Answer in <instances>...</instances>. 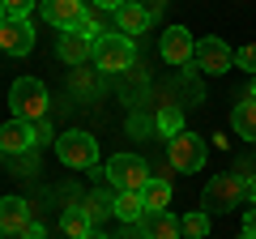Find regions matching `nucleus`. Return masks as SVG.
<instances>
[{
  "instance_id": "obj_23",
  "label": "nucleus",
  "mask_w": 256,
  "mask_h": 239,
  "mask_svg": "<svg viewBox=\"0 0 256 239\" xmlns=\"http://www.w3.org/2000/svg\"><path fill=\"white\" fill-rule=\"evenodd\" d=\"M77 34H86L90 43H98L102 34H111V30H102V9H86V18H82V26H77Z\"/></svg>"
},
{
  "instance_id": "obj_16",
  "label": "nucleus",
  "mask_w": 256,
  "mask_h": 239,
  "mask_svg": "<svg viewBox=\"0 0 256 239\" xmlns=\"http://www.w3.org/2000/svg\"><path fill=\"white\" fill-rule=\"evenodd\" d=\"M230 128H235L244 141H256V98L235 102V111H230Z\"/></svg>"
},
{
  "instance_id": "obj_11",
  "label": "nucleus",
  "mask_w": 256,
  "mask_h": 239,
  "mask_svg": "<svg viewBox=\"0 0 256 239\" xmlns=\"http://www.w3.org/2000/svg\"><path fill=\"white\" fill-rule=\"evenodd\" d=\"M162 60L166 64H175V68H184V64H192V56H196V43H192V34L184 26H166V34H162Z\"/></svg>"
},
{
  "instance_id": "obj_29",
  "label": "nucleus",
  "mask_w": 256,
  "mask_h": 239,
  "mask_svg": "<svg viewBox=\"0 0 256 239\" xmlns=\"http://www.w3.org/2000/svg\"><path fill=\"white\" fill-rule=\"evenodd\" d=\"M244 230H248V235H256V210H248V218H244Z\"/></svg>"
},
{
  "instance_id": "obj_4",
  "label": "nucleus",
  "mask_w": 256,
  "mask_h": 239,
  "mask_svg": "<svg viewBox=\"0 0 256 239\" xmlns=\"http://www.w3.org/2000/svg\"><path fill=\"white\" fill-rule=\"evenodd\" d=\"M205 158H210V146H205V137H196V132H188V128H184L180 137L166 141V162H171V171H180V175L201 171Z\"/></svg>"
},
{
  "instance_id": "obj_21",
  "label": "nucleus",
  "mask_w": 256,
  "mask_h": 239,
  "mask_svg": "<svg viewBox=\"0 0 256 239\" xmlns=\"http://www.w3.org/2000/svg\"><path fill=\"white\" fill-rule=\"evenodd\" d=\"M180 230H184L188 239H205V235H210V214H205V210L184 214V218H180Z\"/></svg>"
},
{
  "instance_id": "obj_20",
  "label": "nucleus",
  "mask_w": 256,
  "mask_h": 239,
  "mask_svg": "<svg viewBox=\"0 0 256 239\" xmlns=\"http://www.w3.org/2000/svg\"><path fill=\"white\" fill-rule=\"evenodd\" d=\"M82 210L90 214V222L98 226V222L107 218V214H116V196H111V192H90V196L82 201Z\"/></svg>"
},
{
  "instance_id": "obj_30",
  "label": "nucleus",
  "mask_w": 256,
  "mask_h": 239,
  "mask_svg": "<svg viewBox=\"0 0 256 239\" xmlns=\"http://www.w3.org/2000/svg\"><path fill=\"white\" fill-rule=\"evenodd\" d=\"M26 239H47V230H43V226H38V222H34V226L26 230Z\"/></svg>"
},
{
  "instance_id": "obj_7",
  "label": "nucleus",
  "mask_w": 256,
  "mask_h": 239,
  "mask_svg": "<svg viewBox=\"0 0 256 239\" xmlns=\"http://www.w3.org/2000/svg\"><path fill=\"white\" fill-rule=\"evenodd\" d=\"M192 64L201 68V73L218 77V73H226V68H235V52H230L222 38H201V43H196V56H192Z\"/></svg>"
},
{
  "instance_id": "obj_33",
  "label": "nucleus",
  "mask_w": 256,
  "mask_h": 239,
  "mask_svg": "<svg viewBox=\"0 0 256 239\" xmlns=\"http://www.w3.org/2000/svg\"><path fill=\"white\" fill-rule=\"evenodd\" d=\"M86 239H107V235H102V230H90V235H86Z\"/></svg>"
},
{
  "instance_id": "obj_6",
  "label": "nucleus",
  "mask_w": 256,
  "mask_h": 239,
  "mask_svg": "<svg viewBox=\"0 0 256 239\" xmlns=\"http://www.w3.org/2000/svg\"><path fill=\"white\" fill-rule=\"evenodd\" d=\"M132 60H137V47L128 34H102L94 43V64L102 73H124V68H132Z\"/></svg>"
},
{
  "instance_id": "obj_18",
  "label": "nucleus",
  "mask_w": 256,
  "mask_h": 239,
  "mask_svg": "<svg viewBox=\"0 0 256 239\" xmlns=\"http://www.w3.org/2000/svg\"><path fill=\"white\" fill-rule=\"evenodd\" d=\"M116 218L124 222V226L146 218V201H141V192H116Z\"/></svg>"
},
{
  "instance_id": "obj_14",
  "label": "nucleus",
  "mask_w": 256,
  "mask_h": 239,
  "mask_svg": "<svg viewBox=\"0 0 256 239\" xmlns=\"http://www.w3.org/2000/svg\"><path fill=\"white\" fill-rule=\"evenodd\" d=\"M137 226L146 230V239H180V218H171L166 210H146Z\"/></svg>"
},
{
  "instance_id": "obj_13",
  "label": "nucleus",
  "mask_w": 256,
  "mask_h": 239,
  "mask_svg": "<svg viewBox=\"0 0 256 239\" xmlns=\"http://www.w3.org/2000/svg\"><path fill=\"white\" fill-rule=\"evenodd\" d=\"M56 52H60L64 64H73V68H82L86 60H94V43L86 34H77V30H64L60 43H56Z\"/></svg>"
},
{
  "instance_id": "obj_34",
  "label": "nucleus",
  "mask_w": 256,
  "mask_h": 239,
  "mask_svg": "<svg viewBox=\"0 0 256 239\" xmlns=\"http://www.w3.org/2000/svg\"><path fill=\"white\" fill-rule=\"evenodd\" d=\"M4 18H9V13H4V0H0V22H4Z\"/></svg>"
},
{
  "instance_id": "obj_24",
  "label": "nucleus",
  "mask_w": 256,
  "mask_h": 239,
  "mask_svg": "<svg viewBox=\"0 0 256 239\" xmlns=\"http://www.w3.org/2000/svg\"><path fill=\"white\" fill-rule=\"evenodd\" d=\"M235 64L244 68V73L256 77V43H244V47H239V52H235Z\"/></svg>"
},
{
  "instance_id": "obj_38",
  "label": "nucleus",
  "mask_w": 256,
  "mask_h": 239,
  "mask_svg": "<svg viewBox=\"0 0 256 239\" xmlns=\"http://www.w3.org/2000/svg\"><path fill=\"white\" fill-rule=\"evenodd\" d=\"M162 4H166V0H162Z\"/></svg>"
},
{
  "instance_id": "obj_8",
  "label": "nucleus",
  "mask_w": 256,
  "mask_h": 239,
  "mask_svg": "<svg viewBox=\"0 0 256 239\" xmlns=\"http://www.w3.org/2000/svg\"><path fill=\"white\" fill-rule=\"evenodd\" d=\"M30 226H34L30 201H22V196H4V201H0V230H4L9 239H26Z\"/></svg>"
},
{
  "instance_id": "obj_26",
  "label": "nucleus",
  "mask_w": 256,
  "mask_h": 239,
  "mask_svg": "<svg viewBox=\"0 0 256 239\" xmlns=\"http://www.w3.org/2000/svg\"><path fill=\"white\" fill-rule=\"evenodd\" d=\"M34 128V146H47V141H56V132H52V124L47 120H38V124H30Z\"/></svg>"
},
{
  "instance_id": "obj_9",
  "label": "nucleus",
  "mask_w": 256,
  "mask_h": 239,
  "mask_svg": "<svg viewBox=\"0 0 256 239\" xmlns=\"http://www.w3.org/2000/svg\"><path fill=\"white\" fill-rule=\"evenodd\" d=\"M0 47L9 56H30L34 52V26L26 18H4L0 22Z\"/></svg>"
},
{
  "instance_id": "obj_19",
  "label": "nucleus",
  "mask_w": 256,
  "mask_h": 239,
  "mask_svg": "<svg viewBox=\"0 0 256 239\" xmlns=\"http://www.w3.org/2000/svg\"><path fill=\"white\" fill-rule=\"evenodd\" d=\"M141 201H146V210H166L171 205V180L166 175H154L146 184V192H141Z\"/></svg>"
},
{
  "instance_id": "obj_5",
  "label": "nucleus",
  "mask_w": 256,
  "mask_h": 239,
  "mask_svg": "<svg viewBox=\"0 0 256 239\" xmlns=\"http://www.w3.org/2000/svg\"><path fill=\"white\" fill-rule=\"evenodd\" d=\"M56 154H60L64 166H73V171H90L94 162H98V141L90 137V132H60L56 137Z\"/></svg>"
},
{
  "instance_id": "obj_2",
  "label": "nucleus",
  "mask_w": 256,
  "mask_h": 239,
  "mask_svg": "<svg viewBox=\"0 0 256 239\" xmlns=\"http://www.w3.org/2000/svg\"><path fill=\"white\" fill-rule=\"evenodd\" d=\"M244 201H248L244 175H214L210 184H205V192H201L205 214H230L235 205H244Z\"/></svg>"
},
{
  "instance_id": "obj_37",
  "label": "nucleus",
  "mask_w": 256,
  "mask_h": 239,
  "mask_svg": "<svg viewBox=\"0 0 256 239\" xmlns=\"http://www.w3.org/2000/svg\"><path fill=\"white\" fill-rule=\"evenodd\" d=\"M0 201H4V196H0Z\"/></svg>"
},
{
  "instance_id": "obj_22",
  "label": "nucleus",
  "mask_w": 256,
  "mask_h": 239,
  "mask_svg": "<svg viewBox=\"0 0 256 239\" xmlns=\"http://www.w3.org/2000/svg\"><path fill=\"white\" fill-rule=\"evenodd\" d=\"M158 128H162L166 141L180 137V132H184V111L180 107H162V111H158Z\"/></svg>"
},
{
  "instance_id": "obj_15",
  "label": "nucleus",
  "mask_w": 256,
  "mask_h": 239,
  "mask_svg": "<svg viewBox=\"0 0 256 239\" xmlns=\"http://www.w3.org/2000/svg\"><path fill=\"white\" fill-rule=\"evenodd\" d=\"M150 13H146V4H132V0H128V4H120L116 9V26H120V34H146V26H150Z\"/></svg>"
},
{
  "instance_id": "obj_10",
  "label": "nucleus",
  "mask_w": 256,
  "mask_h": 239,
  "mask_svg": "<svg viewBox=\"0 0 256 239\" xmlns=\"http://www.w3.org/2000/svg\"><path fill=\"white\" fill-rule=\"evenodd\" d=\"M34 150V128H30L26 120H4L0 124V154L4 158H22Z\"/></svg>"
},
{
  "instance_id": "obj_3",
  "label": "nucleus",
  "mask_w": 256,
  "mask_h": 239,
  "mask_svg": "<svg viewBox=\"0 0 256 239\" xmlns=\"http://www.w3.org/2000/svg\"><path fill=\"white\" fill-rule=\"evenodd\" d=\"M102 175L111 180L116 192H146V184L154 180L150 166H146V158H137V154H111V162H107Z\"/></svg>"
},
{
  "instance_id": "obj_28",
  "label": "nucleus",
  "mask_w": 256,
  "mask_h": 239,
  "mask_svg": "<svg viewBox=\"0 0 256 239\" xmlns=\"http://www.w3.org/2000/svg\"><path fill=\"white\" fill-rule=\"evenodd\" d=\"M90 4H94V9H102V13H116L120 4H128V0H90Z\"/></svg>"
},
{
  "instance_id": "obj_27",
  "label": "nucleus",
  "mask_w": 256,
  "mask_h": 239,
  "mask_svg": "<svg viewBox=\"0 0 256 239\" xmlns=\"http://www.w3.org/2000/svg\"><path fill=\"white\" fill-rule=\"evenodd\" d=\"M111 239H146V230H141L137 222H128V226L120 230V235H111Z\"/></svg>"
},
{
  "instance_id": "obj_31",
  "label": "nucleus",
  "mask_w": 256,
  "mask_h": 239,
  "mask_svg": "<svg viewBox=\"0 0 256 239\" xmlns=\"http://www.w3.org/2000/svg\"><path fill=\"white\" fill-rule=\"evenodd\" d=\"M244 184H248V201H256V175H248Z\"/></svg>"
},
{
  "instance_id": "obj_35",
  "label": "nucleus",
  "mask_w": 256,
  "mask_h": 239,
  "mask_svg": "<svg viewBox=\"0 0 256 239\" xmlns=\"http://www.w3.org/2000/svg\"><path fill=\"white\" fill-rule=\"evenodd\" d=\"M244 239H256V235H248V230H244Z\"/></svg>"
},
{
  "instance_id": "obj_17",
  "label": "nucleus",
  "mask_w": 256,
  "mask_h": 239,
  "mask_svg": "<svg viewBox=\"0 0 256 239\" xmlns=\"http://www.w3.org/2000/svg\"><path fill=\"white\" fill-rule=\"evenodd\" d=\"M60 226H64V235H68V239H86L94 230V222H90V214H86L82 205H68L64 218H60Z\"/></svg>"
},
{
  "instance_id": "obj_1",
  "label": "nucleus",
  "mask_w": 256,
  "mask_h": 239,
  "mask_svg": "<svg viewBox=\"0 0 256 239\" xmlns=\"http://www.w3.org/2000/svg\"><path fill=\"white\" fill-rule=\"evenodd\" d=\"M9 102H13V120H26V124L47 120V107H52V98H47L38 77H18L9 90Z\"/></svg>"
},
{
  "instance_id": "obj_12",
  "label": "nucleus",
  "mask_w": 256,
  "mask_h": 239,
  "mask_svg": "<svg viewBox=\"0 0 256 239\" xmlns=\"http://www.w3.org/2000/svg\"><path fill=\"white\" fill-rule=\"evenodd\" d=\"M86 0H47L43 4V18L52 22V26H60V30H77L82 26V18H86Z\"/></svg>"
},
{
  "instance_id": "obj_25",
  "label": "nucleus",
  "mask_w": 256,
  "mask_h": 239,
  "mask_svg": "<svg viewBox=\"0 0 256 239\" xmlns=\"http://www.w3.org/2000/svg\"><path fill=\"white\" fill-rule=\"evenodd\" d=\"M34 4H38V0H4V13H9V18H26Z\"/></svg>"
},
{
  "instance_id": "obj_36",
  "label": "nucleus",
  "mask_w": 256,
  "mask_h": 239,
  "mask_svg": "<svg viewBox=\"0 0 256 239\" xmlns=\"http://www.w3.org/2000/svg\"><path fill=\"white\" fill-rule=\"evenodd\" d=\"M0 239H4V230H0Z\"/></svg>"
},
{
  "instance_id": "obj_32",
  "label": "nucleus",
  "mask_w": 256,
  "mask_h": 239,
  "mask_svg": "<svg viewBox=\"0 0 256 239\" xmlns=\"http://www.w3.org/2000/svg\"><path fill=\"white\" fill-rule=\"evenodd\" d=\"M248 98H256V77H252V86H248Z\"/></svg>"
}]
</instances>
